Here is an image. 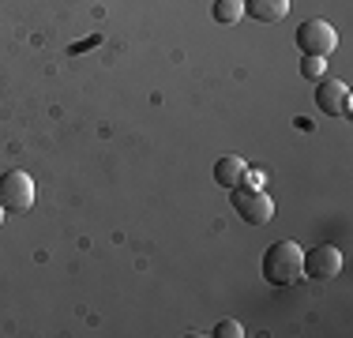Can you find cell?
<instances>
[{"label":"cell","mask_w":353,"mask_h":338,"mask_svg":"<svg viewBox=\"0 0 353 338\" xmlns=\"http://www.w3.org/2000/svg\"><path fill=\"white\" fill-rule=\"evenodd\" d=\"M305 275V252L297 241H279L263 252V278L271 286H293Z\"/></svg>","instance_id":"cell-1"},{"label":"cell","mask_w":353,"mask_h":338,"mask_svg":"<svg viewBox=\"0 0 353 338\" xmlns=\"http://www.w3.org/2000/svg\"><path fill=\"white\" fill-rule=\"evenodd\" d=\"M230 199H233V210L241 215V222H248V226H267L274 218V203L263 188L237 184V188H230Z\"/></svg>","instance_id":"cell-2"},{"label":"cell","mask_w":353,"mask_h":338,"mask_svg":"<svg viewBox=\"0 0 353 338\" xmlns=\"http://www.w3.org/2000/svg\"><path fill=\"white\" fill-rule=\"evenodd\" d=\"M0 207H4L8 215H23V210L34 207V181H30V173L8 169V173L0 177Z\"/></svg>","instance_id":"cell-3"},{"label":"cell","mask_w":353,"mask_h":338,"mask_svg":"<svg viewBox=\"0 0 353 338\" xmlns=\"http://www.w3.org/2000/svg\"><path fill=\"white\" fill-rule=\"evenodd\" d=\"M334 46H339V34L327 19H308L297 27V49L305 57H331Z\"/></svg>","instance_id":"cell-4"},{"label":"cell","mask_w":353,"mask_h":338,"mask_svg":"<svg viewBox=\"0 0 353 338\" xmlns=\"http://www.w3.org/2000/svg\"><path fill=\"white\" fill-rule=\"evenodd\" d=\"M316 106L323 117H350L353 95H350V83L342 79H316Z\"/></svg>","instance_id":"cell-5"},{"label":"cell","mask_w":353,"mask_h":338,"mask_svg":"<svg viewBox=\"0 0 353 338\" xmlns=\"http://www.w3.org/2000/svg\"><path fill=\"white\" fill-rule=\"evenodd\" d=\"M342 270V252L334 244H316V248L305 252V275L316 278V282H327Z\"/></svg>","instance_id":"cell-6"},{"label":"cell","mask_w":353,"mask_h":338,"mask_svg":"<svg viewBox=\"0 0 353 338\" xmlns=\"http://www.w3.org/2000/svg\"><path fill=\"white\" fill-rule=\"evenodd\" d=\"M241 8L256 23H279L290 15V0H241Z\"/></svg>","instance_id":"cell-7"},{"label":"cell","mask_w":353,"mask_h":338,"mask_svg":"<svg viewBox=\"0 0 353 338\" xmlns=\"http://www.w3.org/2000/svg\"><path fill=\"white\" fill-rule=\"evenodd\" d=\"M245 173H248V166L241 162L237 155H225L214 162V181L222 184V188H237V184L245 181Z\"/></svg>","instance_id":"cell-8"},{"label":"cell","mask_w":353,"mask_h":338,"mask_svg":"<svg viewBox=\"0 0 353 338\" xmlns=\"http://www.w3.org/2000/svg\"><path fill=\"white\" fill-rule=\"evenodd\" d=\"M241 15H245L241 0H214V4H211V19L222 23V27H233V23H241Z\"/></svg>","instance_id":"cell-9"},{"label":"cell","mask_w":353,"mask_h":338,"mask_svg":"<svg viewBox=\"0 0 353 338\" xmlns=\"http://www.w3.org/2000/svg\"><path fill=\"white\" fill-rule=\"evenodd\" d=\"M301 75H305V79H323L327 75V57H305V61H301Z\"/></svg>","instance_id":"cell-10"},{"label":"cell","mask_w":353,"mask_h":338,"mask_svg":"<svg viewBox=\"0 0 353 338\" xmlns=\"http://www.w3.org/2000/svg\"><path fill=\"white\" fill-rule=\"evenodd\" d=\"M245 335V327L237 324V319H222V324L214 327V338H241Z\"/></svg>","instance_id":"cell-11"},{"label":"cell","mask_w":353,"mask_h":338,"mask_svg":"<svg viewBox=\"0 0 353 338\" xmlns=\"http://www.w3.org/2000/svg\"><path fill=\"white\" fill-rule=\"evenodd\" d=\"M241 184H245V188H263V173L248 169V173H245V181H241Z\"/></svg>","instance_id":"cell-12"},{"label":"cell","mask_w":353,"mask_h":338,"mask_svg":"<svg viewBox=\"0 0 353 338\" xmlns=\"http://www.w3.org/2000/svg\"><path fill=\"white\" fill-rule=\"evenodd\" d=\"M4 215H8V210H4V207H0V222H4Z\"/></svg>","instance_id":"cell-13"}]
</instances>
